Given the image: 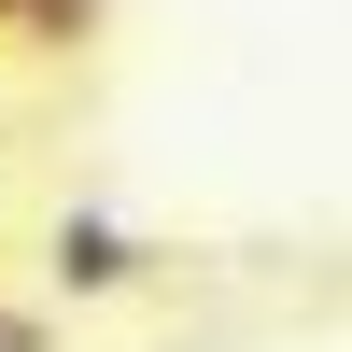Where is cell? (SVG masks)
Instances as JSON below:
<instances>
[{"label": "cell", "instance_id": "obj_1", "mask_svg": "<svg viewBox=\"0 0 352 352\" xmlns=\"http://www.w3.org/2000/svg\"><path fill=\"white\" fill-rule=\"evenodd\" d=\"M141 268H155V254H141L127 226H99V212H71V226H56V268H43V282H56V296H127Z\"/></svg>", "mask_w": 352, "mask_h": 352}, {"label": "cell", "instance_id": "obj_2", "mask_svg": "<svg viewBox=\"0 0 352 352\" xmlns=\"http://www.w3.org/2000/svg\"><path fill=\"white\" fill-rule=\"evenodd\" d=\"M85 14H99V0H0V28H14L28 56H71V43H85Z\"/></svg>", "mask_w": 352, "mask_h": 352}]
</instances>
